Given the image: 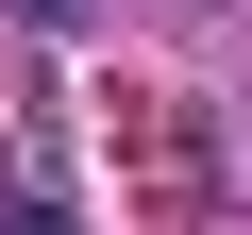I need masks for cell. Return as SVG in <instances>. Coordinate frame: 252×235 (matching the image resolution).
Returning <instances> with one entry per match:
<instances>
[{
    "label": "cell",
    "instance_id": "obj_1",
    "mask_svg": "<svg viewBox=\"0 0 252 235\" xmlns=\"http://www.w3.org/2000/svg\"><path fill=\"white\" fill-rule=\"evenodd\" d=\"M0 235H84V218H67L51 185H17V202H0Z\"/></svg>",
    "mask_w": 252,
    "mask_h": 235
},
{
    "label": "cell",
    "instance_id": "obj_2",
    "mask_svg": "<svg viewBox=\"0 0 252 235\" xmlns=\"http://www.w3.org/2000/svg\"><path fill=\"white\" fill-rule=\"evenodd\" d=\"M0 17H34V34H67V17H84V0H0Z\"/></svg>",
    "mask_w": 252,
    "mask_h": 235
}]
</instances>
